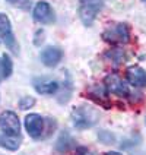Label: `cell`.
I'll return each mask as SVG.
<instances>
[{"label":"cell","instance_id":"6da1fadb","mask_svg":"<svg viewBox=\"0 0 146 155\" xmlns=\"http://www.w3.org/2000/svg\"><path fill=\"white\" fill-rule=\"evenodd\" d=\"M70 117H72V123L76 129L85 130L95 126L99 121V111L89 104H82V105H77L73 108Z\"/></svg>","mask_w":146,"mask_h":155},{"label":"cell","instance_id":"7a4b0ae2","mask_svg":"<svg viewBox=\"0 0 146 155\" xmlns=\"http://www.w3.org/2000/svg\"><path fill=\"white\" fill-rule=\"evenodd\" d=\"M104 6V0H79V18L82 24L91 26Z\"/></svg>","mask_w":146,"mask_h":155},{"label":"cell","instance_id":"3957f363","mask_svg":"<svg viewBox=\"0 0 146 155\" xmlns=\"http://www.w3.org/2000/svg\"><path fill=\"white\" fill-rule=\"evenodd\" d=\"M102 40L110 44H127L130 41V29L127 24H115L102 32Z\"/></svg>","mask_w":146,"mask_h":155},{"label":"cell","instance_id":"277c9868","mask_svg":"<svg viewBox=\"0 0 146 155\" xmlns=\"http://www.w3.org/2000/svg\"><path fill=\"white\" fill-rule=\"evenodd\" d=\"M0 40L10 51H13L16 56L19 54V45H18L16 38L12 31V24L9 21L8 15H5V13H0Z\"/></svg>","mask_w":146,"mask_h":155},{"label":"cell","instance_id":"5b68a950","mask_svg":"<svg viewBox=\"0 0 146 155\" xmlns=\"http://www.w3.org/2000/svg\"><path fill=\"white\" fill-rule=\"evenodd\" d=\"M0 129L10 136H21V121L15 111L6 110L0 114Z\"/></svg>","mask_w":146,"mask_h":155},{"label":"cell","instance_id":"8992f818","mask_svg":"<svg viewBox=\"0 0 146 155\" xmlns=\"http://www.w3.org/2000/svg\"><path fill=\"white\" fill-rule=\"evenodd\" d=\"M25 129L32 139H41L45 129V120L40 114L29 113L25 117Z\"/></svg>","mask_w":146,"mask_h":155},{"label":"cell","instance_id":"52a82bcc","mask_svg":"<svg viewBox=\"0 0 146 155\" xmlns=\"http://www.w3.org/2000/svg\"><path fill=\"white\" fill-rule=\"evenodd\" d=\"M32 16H34L35 22L43 24V25H50V24H54V21H56V15H54L53 8L47 2H43V0L35 5Z\"/></svg>","mask_w":146,"mask_h":155},{"label":"cell","instance_id":"ba28073f","mask_svg":"<svg viewBox=\"0 0 146 155\" xmlns=\"http://www.w3.org/2000/svg\"><path fill=\"white\" fill-rule=\"evenodd\" d=\"M105 85H107L108 92L118 95V97H127L130 92L129 88H127V84L117 73H111V75H108L105 78Z\"/></svg>","mask_w":146,"mask_h":155},{"label":"cell","instance_id":"9c48e42d","mask_svg":"<svg viewBox=\"0 0 146 155\" xmlns=\"http://www.w3.org/2000/svg\"><path fill=\"white\" fill-rule=\"evenodd\" d=\"M32 85H34V89L41 95H53L57 94L59 89H60V85L57 81H53V79H48V78H35L32 81Z\"/></svg>","mask_w":146,"mask_h":155},{"label":"cell","instance_id":"30bf717a","mask_svg":"<svg viewBox=\"0 0 146 155\" xmlns=\"http://www.w3.org/2000/svg\"><path fill=\"white\" fill-rule=\"evenodd\" d=\"M40 59H41L44 66L54 68V66H57L61 61V59H63V51H61L60 48H57V47H47V48H44L43 51H41Z\"/></svg>","mask_w":146,"mask_h":155},{"label":"cell","instance_id":"8fae6325","mask_svg":"<svg viewBox=\"0 0 146 155\" xmlns=\"http://www.w3.org/2000/svg\"><path fill=\"white\" fill-rule=\"evenodd\" d=\"M126 78L130 84L136 88H142L146 85V72L139 66H130L126 70Z\"/></svg>","mask_w":146,"mask_h":155},{"label":"cell","instance_id":"7c38bea8","mask_svg":"<svg viewBox=\"0 0 146 155\" xmlns=\"http://www.w3.org/2000/svg\"><path fill=\"white\" fill-rule=\"evenodd\" d=\"M22 143V136H10L5 132H0V147L9 151H18Z\"/></svg>","mask_w":146,"mask_h":155},{"label":"cell","instance_id":"4fadbf2b","mask_svg":"<svg viewBox=\"0 0 146 155\" xmlns=\"http://www.w3.org/2000/svg\"><path fill=\"white\" fill-rule=\"evenodd\" d=\"M73 145H75V142H73L72 136L67 132H61L59 139H57V142H56V149L59 152H67L69 149L73 148Z\"/></svg>","mask_w":146,"mask_h":155},{"label":"cell","instance_id":"5bb4252c","mask_svg":"<svg viewBox=\"0 0 146 155\" xmlns=\"http://www.w3.org/2000/svg\"><path fill=\"white\" fill-rule=\"evenodd\" d=\"M13 72V63L10 60L9 54L0 56V82L3 79H8Z\"/></svg>","mask_w":146,"mask_h":155},{"label":"cell","instance_id":"9a60e30c","mask_svg":"<svg viewBox=\"0 0 146 155\" xmlns=\"http://www.w3.org/2000/svg\"><path fill=\"white\" fill-rule=\"evenodd\" d=\"M105 57L110 61H112L114 64H121V63L126 61V53L123 51L121 48L115 47V48H111V50H108L105 53Z\"/></svg>","mask_w":146,"mask_h":155},{"label":"cell","instance_id":"2e32d148","mask_svg":"<svg viewBox=\"0 0 146 155\" xmlns=\"http://www.w3.org/2000/svg\"><path fill=\"white\" fill-rule=\"evenodd\" d=\"M35 105V98L34 97H22L19 101V108L21 110H29Z\"/></svg>","mask_w":146,"mask_h":155},{"label":"cell","instance_id":"e0dca14e","mask_svg":"<svg viewBox=\"0 0 146 155\" xmlns=\"http://www.w3.org/2000/svg\"><path fill=\"white\" fill-rule=\"evenodd\" d=\"M99 140H101V142H107V143H112V142H114V138H112L111 133H108V132H101Z\"/></svg>","mask_w":146,"mask_h":155},{"label":"cell","instance_id":"ac0fdd59","mask_svg":"<svg viewBox=\"0 0 146 155\" xmlns=\"http://www.w3.org/2000/svg\"><path fill=\"white\" fill-rule=\"evenodd\" d=\"M75 155H95L92 151H89L88 148H85V147H79V148H76V154Z\"/></svg>","mask_w":146,"mask_h":155},{"label":"cell","instance_id":"d6986e66","mask_svg":"<svg viewBox=\"0 0 146 155\" xmlns=\"http://www.w3.org/2000/svg\"><path fill=\"white\" fill-rule=\"evenodd\" d=\"M8 3H10V5H16V3H19L21 0H6Z\"/></svg>","mask_w":146,"mask_h":155},{"label":"cell","instance_id":"ffe728a7","mask_svg":"<svg viewBox=\"0 0 146 155\" xmlns=\"http://www.w3.org/2000/svg\"><path fill=\"white\" fill-rule=\"evenodd\" d=\"M105 155H123V154H120V152H114V151H110V152H107Z\"/></svg>","mask_w":146,"mask_h":155},{"label":"cell","instance_id":"44dd1931","mask_svg":"<svg viewBox=\"0 0 146 155\" xmlns=\"http://www.w3.org/2000/svg\"><path fill=\"white\" fill-rule=\"evenodd\" d=\"M143 2H145V3H146V0H143Z\"/></svg>","mask_w":146,"mask_h":155}]
</instances>
